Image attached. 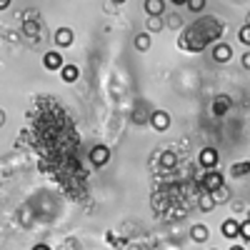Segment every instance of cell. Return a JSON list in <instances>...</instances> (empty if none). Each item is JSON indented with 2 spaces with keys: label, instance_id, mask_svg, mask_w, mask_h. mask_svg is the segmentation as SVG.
Listing matches in <instances>:
<instances>
[{
  "label": "cell",
  "instance_id": "obj_1",
  "mask_svg": "<svg viewBox=\"0 0 250 250\" xmlns=\"http://www.w3.org/2000/svg\"><path fill=\"white\" fill-rule=\"evenodd\" d=\"M203 188L213 195L215 190H220V188H223V175H220L218 170H210V173H208V175L203 178Z\"/></svg>",
  "mask_w": 250,
  "mask_h": 250
},
{
  "label": "cell",
  "instance_id": "obj_2",
  "mask_svg": "<svg viewBox=\"0 0 250 250\" xmlns=\"http://www.w3.org/2000/svg\"><path fill=\"white\" fill-rule=\"evenodd\" d=\"M150 123H153V128H155L158 133H163V130L170 128V115L165 113V110H155V113L150 115Z\"/></svg>",
  "mask_w": 250,
  "mask_h": 250
},
{
  "label": "cell",
  "instance_id": "obj_3",
  "mask_svg": "<svg viewBox=\"0 0 250 250\" xmlns=\"http://www.w3.org/2000/svg\"><path fill=\"white\" fill-rule=\"evenodd\" d=\"M90 160L95 165H105L110 160V150H108V145H95V148L90 150Z\"/></svg>",
  "mask_w": 250,
  "mask_h": 250
},
{
  "label": "cell",
  "instance_id": "obj_4",
  "mask_svg": "<svg viewBox=\"0 0 250 250\" xmlns=\"http://www.w3.org/2000/svg\"><path fill=\"white\" fill-rule=\"evenodd\" d=\"M43 62H45V68H48V70H62V68H65V65H62V55H60L58 50L45 53Z\"/></svg>",
  "mask_w": 250,
  "mask_h": 250
},
{
  "label": "cell",
  "instance_id": "obj_5",
  "mask_svg": "<svg viewBox=\"0 0 250 250\" xmlns=\"http://www.w3.org/2000/svg\"><path fill=\"white\" fill-rule=\"evenodd\" d=\"M200 165H205V168H215L218 165V150L215 148H205V150H200Z\"/></svg>",
  "mask_w": 250,
  "mask_h": 250
},
{
  "label": "cell",
  "instance_id": "obj_6",
  "mask_svg": "<svg viewBox=\"0 0 250 250\" xmlns=\"http://www.w3.org/2000/svg\"><path fill=\"white\" fill-rule=\"evenodd\" d=\"M73 43V30H68V28H60L58 33H55V45H60V48H68Z\"/></svg>",
  "mask_w": 250,
  "mask_h": 250
},
{
  "label": "cell",
  "instance_id": "obj_7",
  "mask_svg": "<svg viewBox=\"0 0 250 250\" xmlns=\"http://www.w3.org/2000/svg\"><path fill=\"white\" fill-rule=\"evenodd\" d=\"M230 55H233V50H230V45H225V43L215 45V50H213V58L218 62H228V60H230Z\"/></svg>",
  "mask_w": 250,
  "mask_h": 250
},
{
  "label": "cell",
  "instance_id": "obj_8",
  "mask_svg": "<svg viewBox=\"0 0 250 250\" xmlns=\"http://www.w3.org/2000/svg\"><path fill=\"white\" fill-rule=\"evenodd\" d=\"M163 10H165V3H163V0H148V3H145V13H148L150 18L163 15Z\"/></svg>",
  "mask_w": 250,
  "mask_h": 250
},
{
  "label": "cell",
  "instance_id": "obj_9",
  "mask_svg": "<svg viewBox=\"0 0 250 250\" xmlns=\"http://www.w3.org/2000/svg\"><path fill=\"white\" fill-rule=\"evenodd\" d=\"M223 235L225 238H238L240 235V223L238 220H225L223 223Z\"/></svg>",
  "mask_w": 250,
  "mask_h": 250
},
{
  "label": "cell",
  "instance_id": "obj_10",
  "mask_svg": "<svg viewBox=\"0 0 250 250\" xmlns=\"http://www.w3.org/2000/svg\"><path fill=\"white\" fill-rule=\"evenodd\" d=\"M208 235H210V233H208V228H205V225H193L190 238H193L195 243H205V240H208Z\"/></svg>",
  "mask_w": 250,
  "mask_h": 250
},
{
  "label": "cell",
  "instance_id": "obj_11",
  "mask_svg": "<svg viewBox=\"0 0 250 250\" xmlns=\"http://www.w3.org/2000/svg\"><path fill=\"white\" fill-rule=\"evenodd\" d=\"M60 75H62V80H65V83H75L78 75H80V70L75 65H65V68L60 70Z\"/></svg>",
  "mask_w": 250,
  "mask_h": 250
},
{
  "label": "cell",
  "instance_id": "obj_12",
  "mask_svg": "<svg viewBox=\"0 0 250 250\" xmlns=\"http://www.w3.org/2000/svg\"><path fill=\"white\" fill-rule=\"evenodd\" d=\"M160 163H163V168H175V163H178V155L175 153H170V150H165L163 155H160Z\"/></svg>",
  "mask_w": 250,
  "mask_h": 250
},
{
  "label": "cell",
  "instance_id": "obj_13",
  "mask_svg": "<svg viewBox=\"0 0 250 250\" xmlns=\"http://www.w3.org/2000/svg\"><path fill=\"white\" fill-rule=\"evenodd\" d=\"M228 105H230V100H228L225 95H220V98H215V103H213V113H215V115H220V113H225V110H228Z\"/></svg>",
  "mask_w": 250,
  "mask_h": 250
},
{
  "label": "cell",
  "instance_id": "obj_14",
  "mask_svg": "<svg viewBox=\"0 0 250 250\" xmlns=\"http://www.w3.org/2000/svg\"><path fill=\"white\" fill-rule=\"evenodd\" d=\"M135 48H138V50H148V48H150V38L145 35V33H143V35H135Z\"/></svg>",
  "mask_w": 250,
  "mask_h": 250
},
{
  "label": "cell",
  "instance_id": "obj_15",
  "mask_svg": "<svg viewBox=\"0 0 250 250\" xmlns=\"http://www.w3.org/2000/svg\"><path fill=\"white\" fill-rule=\"evenodd\" d=\"M200 208H203L205 213H210L213 208H215V198H213V195H205V198L200 200Z\"/></svg>",
  "mask_w": 250,
  "mask_h": 250
},
{
  "label": "cell",
  "instance_id": "obj_16",
  "mask_svg": "<svg viewBox=\"0 0 250 250\" xmlns=\"http://www.w3.org/2000/svg\"><path fill=\"white\" fill-rule=\"evenodd\" d=\"M238 38H240V43L250 45V23H248V25H243V28L238 30Z\"/></svg>",
  "mask_w": 250,
  "mask_h": 250
},
{
  "label": "cell",
  "instance_id": "obj_17",
  "mask_svg": "<svg viewBox=\"0 0 250 250\" xmlns=\"http://www.w3.org/2000/svg\"><path fill=\"white\" fill-rule=\"evenodd\" d=\"M250 170V163H238V165H233V175H245Z\"/></svg>",
  "mask_w": 250,
  "mask_h": 250
},
{
  "label": "cell",
  "instance_id": "obj_18",
  "mask_svg": "<svg viewBox=\"0 0 250 250\" xmlns=\"http://www.w3.org/2000/svg\"><path fill=\"white\" fill-rule=\"evenodd\" d=\"M240 235L250 243V220H245V223H240Z\"/></svg>",
  "mask_w": 250,
  "mask_h": 250
},
{
  "label": "cell",
  "instance_id": "obj_19",
  "mask_svg": "<svg viewBox=\"0 0 250 250\" xmlns=\"http://www.w3.org/2000/svg\"><path fill=\"white\" fill-rule=\"evenodd\" d=\"M148 28H150V30H160V28H163V20H160V18H150V20H148Z\"/></svg>",
  "mask_w": 250,
  "mask_h": 250
},
{
  "label": "cell",
  "instance_id": "obj_20",
  "mask_svg": "<svg viewBox=\"0 0 250 250\" xmlns=\"http://www.w3.org/2000/svg\"><path fill=\"white\" fill-rule=\"evenodd\" d=\"M188 8H190V10H203V8H205V0H193Z\"/></svg>",
  "mask_w": 250,
  "mask_h": 250
},
{
  "label": "cell",
  "instance_id": "obj_21",
  "mask_svg": "<svg viewBox=\"0 0 250 250\" xmlns=\"http://www.w3.org/2000/svg\"><path fill=\"white\" fill-rule=\"evenodd\" d=\"M213 198H218V200H220V198H228V188L223 185L220 190H215V193H213ZM220 203H223V200H220Z\"/></svg>",
  "mask_w": 250,
  "mask_h": 250
},
{
  "label": "cell",
  "instance_id": "obj_22",
  "mask_svg": "<svg viewBox=\"0 0 250 250\" xmlns=\"http://www.w3.org/2000/svg\"><path fill=\"white\" fill-rule=\"evenodd\" d=\"M243 65L250 70V53H245V55H243Z\"/></svg>",
  "mask_w": 250,
  "mask_h": 250
},
{
  "label": "cell",
  "instance_id": "obj_23",
  "mask_svg": "<svg viewBox=\"0 0 250 250\" xmlns=\"http://www.w3.org/2000/svg\"><path fill=\"white\" fill-rule=\"evenodd\" d=\"M25 30H28V33H35L38 28H35V23H25Z\"/></svg>",
  "mask_w": 250,
  "mask_h": 250
},
{
  "label": "cell",
  "instance_id": "obj_24",
  "mask_svg": "<svg viewBox=\"0 0 250 250\" xmlns=\"http://www.w3.org/2000/svg\"><path fill=\"white\" fill-rule=\"evenodd\" d=\"M33 250H50V248H48V245H35Z\"/></svg>",
  "mask_w": 250,
  "mask_h": 250
},
{
  "label": "cell",
  "instance_id": "obj_25",
  "mask_svg": "<svg viewBox=\"0 0 250 250\" xmlns=\"http://www.w3.org/2000/svg\"><path fill=\"white\" fill-rule=\"evenodd\" d=\"M230 250H243V248H240V245H233V248H230Z\"/></svg>",
  "mask_w": 250,
  "mask_h": 250
},
{
  "label": "cell",
  "instance_id": "obj_26",
  "mask_svg": "<svg viewBox=\"0 0 250 250\" xmlns=\"http://www.w3.org/2000/svg\"><path fill=\"white\" fill-rule=\"evenodd\" d=\"M248 20H250V15H248Z\"/></svg>",
  "mask_w": 250,
  "mask_h": 250
}]
</instances>
